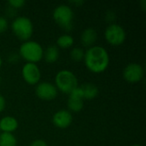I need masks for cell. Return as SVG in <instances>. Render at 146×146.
<instances>
[{"mask_svg": "<svg viewBox=\"0 0 146 146\" xmlns=\"http://www.w3.org/2000/svg\"><path fill=\"white\" fill-rule=\"evenodd\" d=\"M46 62L54 63L59 58V49L56 45H49L44 52V56Z\"/></svg>", "mask_w": 146, "mask_h": 146, "instance_id": "obj_14", "label": "cell"}, {"mask_svg": "<svg viewBox=\"0 0 146 146\" xmlns=\"http://www.w3.org/2000/svg\"><path fill=\"white\" fill-rule=\"evenodd\" d=\"M0 83H1V79H0Z\"/></svg>", "mask_w": 146, "mask_h": 146, "instance_id": "obj_28", "label": "cell"}, {"mask_svg": "<svg viewBox=\"0 0 146 146\" xmlns=\"http://www.w3.org/2000/svg\"><path fill=\"white\" fill-rule=\"evenodd\" d=\"M0 146H17L16 138L13 133H0Z\"/></svg>", "mask_w": 146, "mask_h": 146, "instance_id": "obj_16", "label": "cell"}, {"mask_svg": "<svg viewBox=\"0 0 146 146\" xmlns=\"http://www.w3.org/2000/svg\"><path fill=\"white\" fill-rule=\"evenodd\" d=\"M97 39H98V33L96 30L92 27H88L85 29L81 33L80 41H81L82 45L85 47L90 48L93 46Z\"/></svg>", "mask_w": 146, "mask_h": 146, "instance_id": "obj_12", "label": "cell"}, {"mask_svg": "<svg viewBox=\"0 0 146 146\" xmlns=\"http://www.w3.org/2000/svg\"><path fill=\"white\" fill-rule=\"evenodd\" d=\"M57 89L55 85L50 82H40L37 85L35 88L36 96L44 101H50L56 98L57 96Z\"/></svg>", "mask_w": 146, "mask_h": 146, "instance_id": "obj_9", "label": "cell"}, {"mask_svg": "<svg viewBox=\"0 0 146 146\" xmlns=\"http://www.w3.org/2000/svg\"><path fill=\"white\" fill-rule=\"evenodd\" d=\"M5 106H6V102H5V99L4 98L0 95V113L3 112L5 109Z\"/></svg>", "mask_w": 146, "mask_h": 146, "instance_id": "obj_22", "label": "cell"}, {"mask_svg": "<svg viewBox=\"0 0 146 146\" xmlns=\"http://www.w3.org/2000/svg\"><path fill=\"white\" fill-rule=\"evenodd\" d=\"M132 146H140L139 145H132Z\"/></svg>", "mask_w": 146, "mask_h": 146, "instance_id": "obj_27", "label": "cell"}, {"mask_svg": "<svg viewBox=\"0 0 146 146\" xmlns=\"http://www.w3.org/2000/svg\"><path fill=\"white\" fill-rule=\"evenodd\" d=\"M18 127V121L13 116H4L0 120V131L12 133Z\"/></svg>", "mask_w": 146, "mask_h": 146, "instance_id": "obj_13", "label": "cell"}, {"mask_svg": "<svg viewBox=\"0 0 146 146\" xmlns=\"http://www.w3.org/2000/svg\"><path fill=\"white\" fill-rule=\"evenodd\" d=\"M30 146H48L46 142L42 140V139H37V140H34Z\"/></svg>", "mask_w": 146, "mask_h": 146, "instance_id": "obj_21", "label": "cell"}, {"mask_svg": "<svg viewBox=\"0 0 146 146\" xmlns=\"http://www.w3.org/2000/svg\"><path fill=\"white\" fill-rule=\"evenodd\" d=\"M71 4H75L76 6H80V5H81V4H83L84 3V2L83 1H80V0H75V1H70L69 2Z\"/></svg>", "mask_w": 146, "mask_h": 146, "instance_id": "obj_24", "label": "cell"}, {"mask_svg": "<svg viewBox=\"0 0 146 146\" xmlns=\"http://www.w3.org/2000/svg\"><path fill=\"white\" fill-rule=\"evenodd\" d=\"M144 75V68L139 63H130L123 70L124 80L131 84H136L141 81Z\"/></svg>", "mask_w": 146, "mask_h": 146, "instance_id": "obj_7", "label": "cell"}, {"mask_svg": "<svg viewBox=\"0 0 146 146\" xmlns=\"http://www.w3.org/2000/svg\"><path fill=\"white\" fill-rule=\"evenodd\" d=\"M8 27H9V23L7 19L3 16H0V34L4 33L8 29Z\"/></svg>", "mask_w": 146, "mask_h": 146, "instance_id": "obj_20", "label": "cell"}, {"mask_svg": "<svg viewBox=\"0 0 146 146\" xmlns=\"http://www.w3.org/2000/svg\"><path fill=\"white\" fill-rule=\"evenodd\" d=\"M11 30L16 38L25 42L29 40L32 37L33 25L29 18L26 16H19L12 21Z\"/></svg>", "mask_w": 146, "mask_h": 146, "instance_id": "obj_4", "label": "cell"}, {"mask_svg": "<svg viewBox=\"0 0 146 146\" xmlns=\"http://www.w3.org/2000/svg\"><path fill=\"white\" fill-rule=\"evenodd\" d=\"M85 51L82 48L75 47L73 48L70 51V58L74 62H80L84 59Z\"/></svg>", "mask_w": 146, "mask_h": 146, "instance_id": "obj_18", "label": "cell"}, {"mask_svg": "<svg viewBox=\"0 0 146 146\" xmlns=\"http://www.w3.org/2000/svg\"><path fill=\"white\" fill-rule=\"evenodd\" d=\"M21 75L25 82L31 86L38 85L41 78V73L38 65L31 62H27L22 67Z\"/></svg>", "mask_w": 146, "mask_h": 146, "instance_id": "obj_8", "label": "cell"}, {"mask_svg": "<svg viewBox=\"0 0 146 146\" xmlns=\"http://www.w3.org/2000/svg\"><path fill=\"white\" fill-rule=\"evenodd\" d=\"M73 121V116L71 112L66 110H61L56 112L52 117V122L55 127L64 129L68 127Z\"/></svg>", "mask_w": 146, "mask_h": 146, "instance_id": "obj_11", "label": "cell"}, {"mask_svg": "<svg viewBox=\"0 0 146 146\" xmlns=\"http://www.w3.org/2000/svg\"><path fill=\"white\" fill-rule=\"evenodd\" d=\"M104 37L110 44L118 46L125 42L127 34L125 29L121 25L113 23L105 29Z\"/></svg>", "mask_w": 146, "mask_h": 146, "instance_id": "obj_6", "label": "cell"}, {"mask_svg": "<svg viewBox=\"0 0 146 146\" xmlns=\"http://www.w3.org/2000/svg\"><path fill=\"white\" fill-rule=\"evenodd\" d=\"M16 55L17 54H11V55H9V61L10 62H15L16 61H18V56H16Z\"/></svg>", "mask_w": 146, "mask_h": 146, "instance_id": "obj_23", "label": "cell"}, {"mask_svg": "<svg viewBox=\"0 0 146 146\" xmlns=\"http://www.w3.org/2000/svg\"><path fill=\"white\" fill-rule=\"evenodd\" d=\"M68 108L69 112H80L84 108V96L80 87L75 88L68 96Z\"/></svg>", "mask_w": 146, "mask_h": 146, "instance_id": "obj_10", "label": "cell"}, {"mask_svg": "<svg viewBox=\"0 0 146 146\" xmlns=\"http://www.w3.org/2000/svg\"><path fill=\"white\" fill-rule=\"evenodd\" d=\"M53 19L60 27L66 31H70L73 28L74 12L68 5L61 4L56 7L53 11Z\"/></svg>", "mask_w": 146, "mask_h": 146, "instance_id": "obj_5", "label": "cell"}, {"mask_svg": "<svg viewBox=\"0 0 146 146\" xmlns=\"http://www.w3.org/2000/svg\"><path fill=\"white\" fill-rule=\"evenodd\" d=\"M55 86L57 91L70 94L78 87V79L76 75L69 70H61L55 77Z\"/></svg>", "mask_w": 146, "mask_h": 146, "instance_id": "obj_3", "label": "cell"}, {"mask_svg": "<svg viewBox=\"0 0 146 146\" xmlns=\"http://www.w3.org/2000/svg\"><path fill=\"white\" fill-rule=\"evenodd\" d=\"M74 38L69 34H63L56 40V46L62 49H68L74 44Z\"/></svg>", "mask_w": 146, "mask_h": 146, "instance_id": "obj_17", "label": "cell"}, {"mask_svg": "<svg viewBox=\"0 0 146 146\" xmlns=\"http://www.w3.org/2000/svg\"><path fill=\"white\" fill-rule=\"evenodd\" d=\"M19 55L27 62L37 63L43 59L44 50L38 42L27 40L20 46Z\"/></svg>", "mask_w": 146, "mask_h": 146, "instance_id": "obj_2", "label": "cell"}, {"mask_svg": "<svg viewBox=\"0 0 146 146\" xmlns=\"http://www.w3.org/2000/svg\"><path fill=\"white\" fill-rule=\"evenodd\" d=\"M140 6H141V8H142V9H143V10H145V7H146L145 0H142V1L140 2Z\"/></svg>", "mask_w": 146, "mask_h": 146, "instance_id": "obj_25", "label": "cell"}, {"mask_svg": "<svg viewBox=\"0 0 146 146\" xmlns=\"http://www.w3.org/2000/svg\"><path fill=\"white\" fill-rule=\"evenodd\" d=\"M80 88L83 92L84 99H87V100L95 98L98 95V92H99L98 86H95L94 84H91V83L85 84V85L81 86Z\"/></svg>", "mask_w": 146, "mask_h": 146, "instance_id": "obj_15", "label": "cell"}, {"mask_svg": "<svg viewBox=\"0 0 146 146\" xmlns=\"http://www.w3.org/2000/svg\"><path fill=\"white\" fill-rule=\"evenodd\" d=\"M26 2L24 0H10L8 2V4L12 9H21L25 5Z\"/></svg>", "mask_w": 146, "mask_h": 146, "instance_id": "obj_19", "label": "cell"}, {"mask_svg": "<svg viewBox=\"0 0 146 146\" xmlns=\"http://www.w3.org/2000/svg\"><path fill=\"white\" fill-rule=\"evenodd\" d=\"M85 65L87 69L94 74L104 72L110 64V56L103 46L95 45L87 49L84 56Z\"/></svg>", "mask_w": 146, "mask_h": 146, "instance_id": "obj_1", "label": "cell"}, {"mask_svg": "<svg viewBox=\"0 0 146 146\" xmlns=\"http://www.w3.org/2000/svg\"><path fill=\"white\" fill-rule=\"evenodd\" d=\"M2 64H3V61H2V58H1V56H0V69H1V68H2Z\"/></svg>", "mask_w": 146, "mask_h": 146, "instance_id": "obj_26", "label": "cell"}]
</instances>
